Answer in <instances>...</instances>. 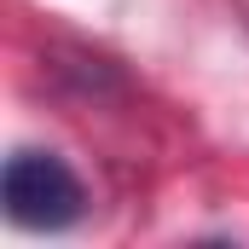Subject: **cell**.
Returning a JSON list of instances; mask_svg holds the SVG:
<instances>
[{
  "label": "cell",
  "instance_id": "6da1fadb",
  "mask_svg": "<svg viewBox=\"0 0 249 249\" xmlns=\"http://www.w3.org/2000/svg\"><path fill=\"white\" fill-rule=\"evenodd\" d=\"M0 203H6V220L23 232H64L87 214V191L75 168L53 151H12L0 174Z\"/></svg>",
  "mask_w": 249,
  "mask_h": 249
}]
</instances>
